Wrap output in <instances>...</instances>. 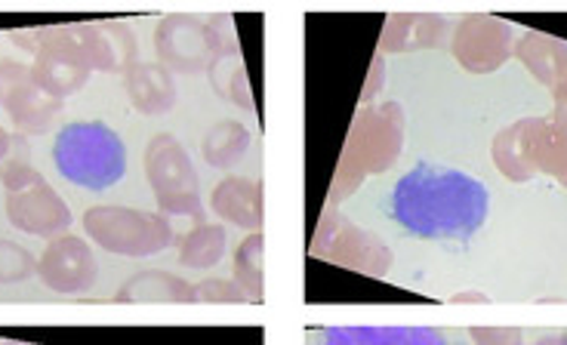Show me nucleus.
I'll list each match as a JSON object with an SVG mask.
<instances>
[{"label": "nucleus", "mask_w": 567, "mask_h": 345, "mask_svg": "<svg viewBox=\"0 0 567 345\" xmlns=\"http://www.w3.org/2000/svg\"><path fill=\"white\" fill-rule=\"evenodd\" d=\"M210 210L223 222H231L238 229L262 231L266 222V186L250 176H226L213 188Z\"/></svg>", "instance_id": "nucleus-12"}, {"label": "nucleus", "mask_w": 567, "mask_h": 345, "mask_svg": "<svg viewBox=\"0 0 567 345\" xmlns=\"http://www.w3.org/2000/svg\"><path fill=\"white\" fill-rule=\"evenodd\" d=\"M31 81V65L19 62V59L0 56V108L7 105V100L13 96L19 86H25Z\"/></svg>", "instance_id": "nucleus-26"}, {"label": "nucleus", "mask_w": 567, "mask_h": 345, "mask_svg": "<svg viewBox=\"0 0 567 345\" xmlns=\"http://www.w3.org/2000/svg\"><path fill=\"white\" fill-rule=\"evenodd\" d=\"M38 278L43 281V288H50L53 293L78 296V293L93 290L100 278V262L84 238L62 234V238H53L38 259Z\"/></svg>", "instance_id": "nucleus-9"}, {"label": "nucleus", "mask_w": 567, "mask_h": 345, "mask_svg": "<svg viewBox=\"0 0 567 345\" xmlns=\"http://www.w3.org/2000/svg\"><path fill=\"white\" fill-rule=\"evenodd\" d=\"M309 250H312V257L337 262V265H346V269H354V272L377 274V278L392 269L389 247L377 234L352 226V219L337 213L333 207H327L321 213V222L315 229Z\"/></svg>", "instance_id": "nucleus-8"}, {"label": "nucleus", "mask_w": 567, "mask_h": 345, "mask_svg": "<svg viewBox=\"0 0 567 345\" xmlns=\"http://www.w3.org/2000/svg\"><path fill=\"white\" fill-rule=\"evenodd\" d=\"M124 90L130 105L145 117H161L176 105V81L171 69L161 62H136L130 72H124Z\"/></svg>", "instance_id": "nucleus-13"}, {"label": "nucleus", "mask_w": 567, "mask_h": 345, "mask_svg": "<svg viewBox=\"0 0 567 345\" xmlns=\"http://www.w3.org/2000/svg\"><path fill=\"white\" fill-rule=\"evenodd\" d=\"M250 148V129L238 121H219L213 124L200 139V158L210 164L213 170H235Z\"/></svg>", "instance_id": "nucleus-19"}, {"label": "nucleus", "mask_w": 567, "mask_h": 345, "mask_svg": "<svg viewBox=\"0 0 567 345\" xmlns=\"http://www.w3.org/2000/svg\"><path fill=\"white\" fill-rule=\"evenodd\" d=\"M491 210L487 188L460 170H439L420 164L398 179L392 216L401 229L423 241H468L482 229Z\"/></svg>", "instance_id": "nucleus-1"}, {"label": "nucleus", "mask_w": 567, "mask_h": 345, "mask_svg": "<svg viewBox=\"0 0 567 345\" xmlns=\"http://www.w3.org/2000/svg\"><path fill=\"white\" fill-rule=\"evenodd\" d=\"M10 148H13V136H10V129L0 124V164L10 155Z\"/></svg>", "instance_id": "nucleus-29"}, {"label": "nucleus", "mask_w": 567, "mask_h": 345, "mask_svg": "<svg viewBox=\"0 0 567 345\" xmlns=\"http://www.w3.org/2000/svg\"><path fill=\"white\" fill-rule=\"evenodd\" d=\"M53 164L71 186L105 191L127 172L124 139L102 121H78L59 129L53 143Z\"/></svg>", "instance_id": "nucleus-3"}, {"label": "nucleus", "mask_w": 567, "mask_h": 345, "mask_svg": "<svg viewBox=\"0 0 567 345\" xmlns=\"http://www.w3.org/2000/svg\"><path fill=\"white\" fill-rule=\"evenodd\" d=\"M41 170L31 164L25 139H22V136H13V148H10V155L0 164V186H3V191H7V195H10V191H22V188L34 186V182H41Z\"/></svg>", "instance_id": "nucleus-23"}, {"label": "nucleus", "mask_w": 567, "mask_h": 345, "mask_svg": "<svg viewBox=\"0 0 567 345\" xmlns=\"http://www.w3.org/2000/svg\"><path fill=\"white\" fill-rule=\"evenodd\" d=\"M561 179H565V186H567V176H561Z\"/></svg>", "instance_id": "nucleus-34"}, {"label": "nucleus", "mask_w": 567, "mask_h": 345, "mask_svg": "<svg viewBox=\"0 0 567 345\" xmlns=\"http://www.w3.org/2000/svg\"><path fill=\"white\" fill-rule=\"evenodd\" d=\"M537 345H567V333H558V336H543Z\"/></svg>", "instance_id": "nucleus-31"}, {"label": "nucleus", "mask_w": 567, "mask_h": 345, "mask_svg": "<svg viewBox=\"0 0 567 345\" xmlns=\"http://www.w3.org/2000/svg\"><path fill=\"white\" fill-rule=\"evenodd\" d=\"M145 179L164 216H192L204 222L200 179L185 145L173 133H157L145 148Z\"/></svg>", "instance_id": "nucleus-7"}, {"label": "nucleus", "mask_w": 567, "mask_h": 345, "mask_svg": "<svg viewBox=\"0 0 567 345\" xmlns=\"http://www.w3.org/2000/svg\"><path fill=\"white\" fill-rule=\"evenodd\" d=\"M266 238L262 231H250L235 250V281L254 302L266 300Z\"/></svg>", "instance_id": "nucleus-21"}, {"label": "nucleus", "mask_w": 567, "mask_h": 345, "mask_svg": "<svg viewBox=\"0 0 567 345\" xmlns=\"http://www.w3.org/2000/svg\"><path fill=\"white\" fill-rule=\"evenodd\" d=\"M494 160L515 182L537 172L567 176V124L561 121H518L494 143Z\"/></svg>", "instance_id": "nucleus-6"}, {"label": "nucleus", "mask_w": 567, "mask_h": 345, "mask_svg": "<svg viewBox=\"0 0 567 345\" xmlns=\"http://www.w3.org/2000/svg\"><path fill=\"white\" fill-rule=\"evenodd\" d=\"M210 81L223 100L238 105L244 112H254V93H250V81H247L241 50H228L226 56L216 59V65L210 69Z\"/></svg>", "instance_id": "nucleus-22"}, {"label": "nucleus", "mask_w": 567, "mask_h": 345, "mask_svg": "<svg viewBox=\"0 0 567 345\" xmlns=\"http://www.w3.org/2000/svg\"><path fill=\"white\" fill-rule=\"evenodd\" d=\"M518 59L525 62L537 81L549 86L567 84V43L546 38V34H525L515 46Z\"/></svg>", "instance_id": "nucleus-17"}, {"label": "nucleus", "mask_w": 567, "mask_h": 345, "mask_svg": "<svg viewBox=\"0 0 567 345\" xmlns=\"http://www.w3.org/2000/svg\"><path fill=\"white\" fill-rule=\"evenodd\" d=\"M114 302H121V305H130V302H195V284H188L179 274L145 269L117 288Z\"/></svg>", "instance_id": "nucleus-16"}, {"label": "nucleus", "mask_w": 567, "mask_h": 345, "mask_svg": "<svg viewBox=\"0 0 567 345\" xmlns=\"http://www.w3.org/2000/svg\"><path fill=\"white\" fill-rule=\"evenodd\" d=\"M86 238L114 257L145 259L164 253L173 244V226L164 213L136 207L96 203L84 213Z\"/></svg>", "instance_id": "nucleus-5"}, {"label": "nucleus", "mask_w": 567, "mask_h": 345, "mask_svg": "<svg viewBox=\"0 0 567 345\" xmlns=\"http://www.w3.org/2000/svg\"><path fill=\"white\" fill-rule=\"evenodd\" d=\"M250 296L244 293V288L235 278H210V281H200L195 284V302H247Z\"/></svg>", "instance_id": "nucleus-25"}, {"label": "nucleus", "mask_w": 567, "mask_h": 345, "mask_svg": "<svg viewBox=\"0 0 567 345\" xmlns=\"http://www.w3.org/2000/svg\"><path fill=\"white\" fill-rule=\"evenodd\" d=\"M3 112L10 115V121H13V127L19 129V133H25V136H41V133H50V129H53L56 117L65 112V102L47 96L41 86L34 84V77H31L29 84L19 86L13 96L7 100Z\"/></svg>", "instance_id": "nucleus-14"}, {"label": "nucleus", "mask_w": 567, "mask_h": 345, "mask_svg": "<svg viewBox=\"0 0 567 345\" xmlns=\"http://www.w3.org/2000/svg\"><path fill=\"white\" fill-rule=\"evenodd\" d=\"M0 345H16V343H10V339H0Z\"/></svg>", "instance_id": "nucleus-33"}, {"label": "nucleus", "mask_w": 567, "mask_h": 345, "mask_svg": "<svg viewBox=\"0 0 567 345\" xmlns=\"http://www.w3.org/2000/svg\"><path fill=\"white\" fill-rule=\"evenodd\" d=\"M31 274H38V259L31 257V250L0 238V284H22Z\"/></svg>", "instance_id": "nucleus-24"}, {"label": "nucleus", "mask_w": 567, "mask_h": 345, "mask_svg": "<svg viewBox=\"0 0 567 345\" xmlns=\"http://www.w3.org/2000/svg\"><path fill=\"white\" fill-rule=\"evenodd\" d=\"M226 226H219V222H198L179 241V265L192 269V272L216 269L223 262V257H226Z\"/></svg>", "instance_id": "nucleus-20"}, {"label": "nucleus", "mask_w": 567, "mask_h": 345, "mask_svg": "<svg viewBox=\"0 0 567 345\" xmlns=\"http://www.w3.org/2000/svg\"><path fill=\"white\" fill-rule=\"evenodd\" d=\"M155 56L164 69L176 74H207L216 59L238 50V38L228 29V19L207 15H164L155 25Z\"/></svg>", "instance_id": "nucleus-4"}, {"label": "nucleus", "mask_w": 567, "mask_h": 345, "mask_svg": "<svg viewBox=\"0 0 567 345\" xmlns=\"http://www.w3.org/2000/svg\"><path fill=\"white\" fill-rule=\"evenodd\" d=\"M512 53V29L491 15H466L454 31V56L468 72L499 69Z\"/></svg>", "instance_id": "nucleus-11"}, {"label": "nucleus", "mask_w": 567, "mask_h": 345, "mask_svg": "<svg viewBox=\"0 0 567 345\" xmlns=\"http://www.w3.org/2000/svg\"><path fill=\"white\" fill-rule=\"evenodd\" d=\"M31 77H34V84L41 86L47 96L65 102L71 93L84 90L86 81L93 77V72H86V69L74 65L69 59L56 56V53L38 50L34 62H31Z\"/></svg>", "instance_id": "nucleus-18"}, {"label": "nucleus", "mask_w": 567, "mask_h": 345, "mask_svg": "<svg viewBox=\"0 0 567 345\" xmlns=\"http://www.w3.org/2000/svg\"><path fill=\"white\" fill-rule=\"evenodd\" d=\"M558 117L561 124H567V84L558 86Z\"/></svg>", "instance_id": "nucleus-30"}, {"label": "nucleus", "mask_w": 567, "mask_h": 345, "mask_svg": "<svg viewBox=\"0 0 567 345\" xmlns=\"http://www.w3.org/2000/svg\"><path fill=\"white\" fill-rule=\"evenodd\" d=\"M3 213L13 229L34 234V238H47V241L62 238L74 222L71 207L59 198V191L47 179L22 188V191H10L3 198Z\"/></svg>", "instance_id": "nucleus-10"}, {"label": "nucleus", "mask_w": 567, "mask_h": 345, "mask_svg": "<svg viewBox=\"0 0 567 345\" xmlns=\"http://www.w3.org/2000/svg\"><path fill=\"white\" fill-rule=\"evenodd\" d=\"M404 145V112L398 102H370L354 112L352 127L342 143L340 164L330 182V201L349 198L364 179L385 172Z\"/></svg>", "instance_id": "nucleus-2"}, {"label": "nucleus", "mask_w": 567, "mask_h": 345, "mask_svg": "<svg viewBox=\"0 0 567 345\" xmlns=\"http://www.w3.org/2000/svg\"><path fill=\"white\" fill-rule=\"evenodd\" d=\"M456 302H484L487 296H482V293H463V296H454Z\"/></svg>", "instance_id": "nucleus-32"}, {"label": "nucleus", "mask_w": 567, "mask_h": 345, "mask_svg": "<svg viewBox=\"0 0 567 345\" xmlns=\"http://www.w3.org/2000/svg\"><path fill=\"white\" fill-rule=\"evenodd\" d=\"M16 345H29V343H16Z\"/></svg>", "instance_id": "nucleus-35"}, {"label": "nucleus", "mask_w": 567, "mask_h": 345, "mask_svg": "<svg viewBox=\"0 0 567 345\" xmlns=\"http://www.w3.org/2000/svg\"><path fill=\"white\" fill-rule=\"evenodd\" d=\"M444 19L441 15L392 13L385 19L380 34V53H404V50H425L441 41Z\"/></svg>", "instance_id": "nucleus-15"}, {"label": "nucleus", "mask_w": 567, "mask_h": 345, "mask_svg": "<svg viewBox=\"0 0 567 345\" xmlns=\"http://www.w3.org/2000/svg\"><path fill=\"white\" fill-rule=\"evenodd\" d=\"M383 84H385V62H383V53H377L373 62H370V81L368 86H364V102H368V105L373 102V96L383 90Z\"/></svg>", "instance_id": "nucleus-28"}, {"label": "nucleus", "mask_w": 567, "mask_h": 345, "mask_svg": "<svg viewBox=\"0 0 567 345\" xmlns=\"http://www.w3.org/2000/svg\"><path fill=\"white\" fill-rule=\"evenodd\" d=\"M472 339L478 345H522L518 331H472Z\"/></svg>", "instance_id": "nucleus-27"}]
</instances>
